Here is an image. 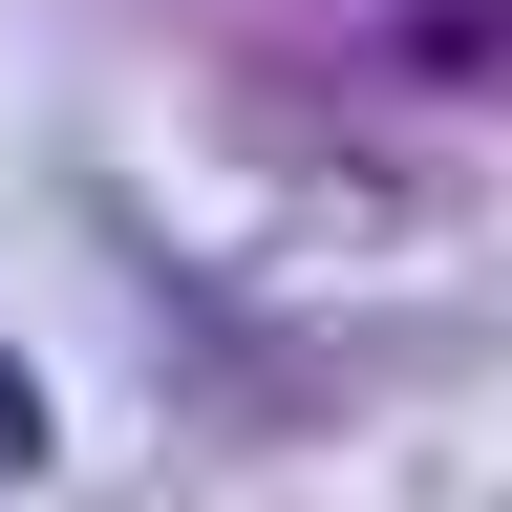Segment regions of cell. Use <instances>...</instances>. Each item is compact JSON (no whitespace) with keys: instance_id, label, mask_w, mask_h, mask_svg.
Returning <instances> with one entry per match:
<instances>
[{"instance_id":"6da1fadb","label":"cell","mask_w":512,"mask_h":512,"mask_svg":"<svg viewBox=\"0 0 512 512\" xmlns=\"http://www.w3.org/2000/svg\"><path fill=\"white\" fill-rule=\"evenodd\" d=\"M0 470H43V384L22 363H0Z\"/></svg>"}]
</instances>
